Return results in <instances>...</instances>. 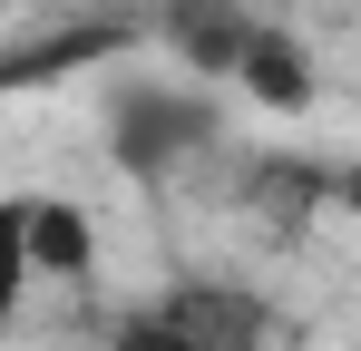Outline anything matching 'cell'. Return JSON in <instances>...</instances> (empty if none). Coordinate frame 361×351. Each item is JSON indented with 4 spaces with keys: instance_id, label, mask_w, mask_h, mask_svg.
I'll return each mask as SVG.
<instances>
[{
    "instance_id": "7a4b0ae2",
    "label": "cell",
    "mask_w": 361,
    "mask_h": 351,
    "mask_svg": "<svg viewBox=\"0 0 361 351\" xmlns=\"http://www.w3.org/2000/svg\"><path fill=\"white\" fill-rule=\"evenodd\" d=\"M108 351H274V302L225 273H185V283L127 302L108 322Z\"/></svg>"
},
{
    "instance_id": "277c9868",
    "label": "cell",
    "mask_w": 361,
    "mask_h": 351,
    "mask_svg": "<svg viewBox=\"0 0 361 351\" xmlns=\"http://www.w3.org/2000/svg\"><path fill=\"white\" fill-rule=\"evenodd\" d=\"M0 225H10V244H20L30 273H88V254H98V225L68 195H10Z\"/></svg>"
},
{
    "instance_id": "6da1fadb",
    "label": "cell",
    "mask_w": 361,
    "mask_h": 351,
    "mask_svg": "<svg viewBox=\"0 0 361 351\" xmlns=\"http://www.w3.org/2000/svg\"><path fill=\"white\" fill-rule=\"evenodd\" d=\"M98 127H108V156H118L137 185H166V176L205 166V156L225 147V98H215V78H195V68H176V78H118Z\"/></svg>"
},
{
    "instance_id": "3957f363",
    "label": "cell",
    "mask_w": 361,
    "mask_h": 351,
    "mask_svg": "<svg viewBox=\"0 0 361 351\" xmlns=\"http://www.w3.org/2000/svg\"><path fill=\"white\" fill-rule=\"evenodd\" d=\"M157 49L176 58V68H195V78H215V88H235L244 58L264 49V10L254 0H147V20H137Z\"/></svg>"
},
{
    "instance_id": "52a82bcc",
    "label": "cell",
    "mask_w": 361,
    "mask_h": 351,
    "mask_svg": "<svg viewBox=\"0 0 361 351\" xmlns=\"http://www.w3.org/2000/svg\"><path fill=\"white\" fill-rule=\"evenodd\" d=\"M332 215H352V225H361V156L332 166Z\"/></svg>"
},
{
    "instance_id": "8992f818",
    "label": "cell",
    "mask_w": 361,
    "mask_h": 351,
    "mask_svg": "<svg viewBox=\"0 0 361 351\" xmlns=\"http://www.w3.org/2000/svg\"><path fill=\"white\" fill-rule=\"evenodd\" d=\"M127 49V20H98V30H49V39H20L10 49V88H39L49 68H88V58Z\"/></svg>"
},
{
    "instance_id": "5b68a950",
    "label": "cell",
    "mask_w": 361,
    "mask_h": 351,
    "mask_svg": "<svg viewBox=\"0 0 361 351\" xmlns=\"http://www.w3.org/2000/svg\"><path fill=\"white\" fill-rule=\"evenodd\" d=\"M235 98H254V108H312V58L293 49V30H283V20H274V30H264V49L244 58V78H235Z\"/></svg>"
}]
</instances>
